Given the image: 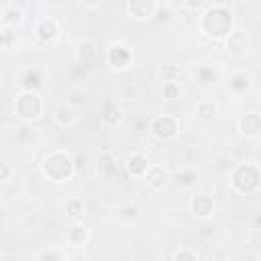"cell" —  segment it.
Masks as SVG:
<instances>
[{
    "instance_id": "cell-7",
    "label": "cell",
    "mask_w": 261,
    "mask_h": 261,
    "mask_svg": "<svg viewBox=\"0 0 261 261\" xmlns=\"http://www.w3.org/2000/svg\"><path fill=\"white\" fill-rule=\"evenodd\" d=\"M35 33H37V37H39L41 41H45V43L53 41V39L59 35V22H57V18H53V16H43V18H39L37 24H35Z\"/></svg>"
},
{
    "instance_id": "cell-5",
    "label": "cell",
    "mask_w": 261,
    "mask_h": 261,
    "mask_svg": "<svg viewBox=\"0 0 261 261\" xmlns=\"http://www.w3.org/2000/svg\"><path fill=\"white\" fill-rule=\"evenodd\" d=\"M177 130H179V122H177V118L171 116V114H159V116H155V118L151 120V133H153L157 139H161V141L173 139V137L177 135Z\"/></svg>"
},
{
    "instance_id": "cell-10",
    "label": "cell",
    "mask_w": 261,
    "mask_h": 261,
    "mask_svg": "<svg viewBox=\"0 0 261 261\" xmlns=\"http://www.w3.org/2000/svg\"><path fill=\"white\" fill-rule=\"evenodd\" d=\"M167 179H169V173H167L163 167H159V165L149 167V171L145 173V184H147L149 190H153V192L161 190V188L167 184Z\"/></svg>"
},
{
    "instance_id": "cell-3",
    "label": "cell",
    "mask_w": 261,
    "mask_h": 261,
    "mask_svg": "<svg viewBox=\"0 0 261 261\" xmlns=\"http://www.w3.org/2000/svg\"><path fill=\"white\" fill-rule=\"evenodd\" d=\"M230 186L239 194H251L259 186V169L253 163H243L237 165L230 173Z\"/></svg>"
},
{
    "instance_id": "cell-26",
    "label": "cell",
    "mask_w": 261,
    "mask_h": 261,
    "mask_svg": "<svg viewBox=\"0 0 261 261\" xmlns=\"http://www.w3.org/2000/svg\"><path fill=\"white\" fill-rule=\"evenodd\" d=\"M4 37H6V33H4V31H2V29H0V47H2V45H4V43H6V41H4Z\"/></svg>"
},
{
    "instance_id": "cell-11",
    "label": "cell",
    "mask_w": 261,
    "mask_h": 261,
    "mask_svg": "<svg viewBox=\"0 0 261 261\" xmlns=\"http://www.w3.org/2000/svg\"><path fill=\"white\" fill-rule=\"evenodd\" d=\"M159 2H151V0H135L128 4V12L135 18H153L155 10H157Z\"/></svg>"
},
{
    "instance_id": "cell-9",
    "label": "cell",
    "mask_w": 261,
    "mask_h": 261,
    "mask_svg": "<svg viewBox=\"0 0 261 261\" xmlns=\"http://www.w3.org/2000/svg\"><path fill=\"white\" fill-rule=\"evenodd\" d=\"M151 163L149 159L143 155V153H133L126 161V171L133 175V177H145V173L149 171Z\"/></svg>"
},
{
    "instance_id": "cell-14",
    "label": "cell",
    "mask_w": 261,
    "mask_h": 261,
    "mask_svg": "<svg viewBox=\"0 0 261 261\" xmlns=\"http://www.w3.org/2000/svg\"><path fill=\"white\" fill-rule=\"evenodd\" d=\"M22 18H24V12H22V8H20L18 4L10 2V4L4 6V10H2V22H4V24L16 27V24L22 22Z\"/></svg>"
},
{
    "instance_id": "cell-13",
    "label": "cell",
    "mask_w": 261,
    "mask_h": 261,
    "mask_svg": "<svg viewBox=\"0 0 261 261\" xmlns=\"http://www.w3.org/2000/svg\"><path fill=\"white\" fill-rule=\"evenodd\" d=\"M241 133L245 137H257L259 130H261V118L257 112H247L243 118H241Z\"/></svg>"
},
{
    "instance_id": "cell-4",
    "label": "cell",
    "mask_w": 261,
    "mask_h": 261,
    "mask_svg": "<svg viewBox=\"0 0 261 261\" xmlns=\"http://www.w3.org/2000/svg\"><path fill=\"white\" fill-rule=\"evenodd\" d=\"M14 110L20 118L24 120H35L39 118V114L43 112V100L37 92H29V90H22L14 102Z\"/></svg>"
},
{
    "instance_id": "cell-22",
    "label": "cell",
    "mask_w": 261,
    "mask_h": 261,
    "mask_svg": "<svg viewBox=\"0 0 261 261\" xmlns=\"http://www.w3.org/2000/svg\"><path fill=\"white\" fill-rule=\"evenodd\" d=\"M24 90H29V92H35V88H39L41 86V75H39V71L37 69H29L27 73H24Z\"/></svg>"
},
{
    "instance_id": "cell-6",
    "label": "cell",
    "mask_w": 261,
    "mask_h": 261,
    "mask_svg": "<svg viewBox=\"0 0 261 261\" xmlns=\"http://www.w3.org/2000/svg\"><path fill=\"white\" fill-rule=\"evenodd\" d=\"M214 208H216V204L208 194H196L190 202V210L198 218H210L214 214Z\"/></svg>"
},
{
    "instance_id": "cell-8",
    "label": "cell",
    "mask_w": 261,
    "mask_h": 261,
    "mask_svg": "<svg viewBox=\"0 0 261 261\" xmlns=\"http://www.w3.org/2000/svg\"><path fill=\"white\" fill-rule=\"evenodd\" d=\"M106 57H108V63L112 69H124L130 63V51L124 45H112L108 49Z\"/></svg>"
},
{
    "instance_id": "cell-2",
    "label": "cell",
    "mask_w": 261,
    "mask_h": 261,
    "mask_svg": "<svg viewBox=\"0 0 261 261\" xmlns=\"http://www.w3.org/2000/svg\"><path fill=\"white\" fill-rule=\"evenodd\" d=\"M43 173L53 181H67L73 175V159L67 151H53L41 163Z\"/></svg>"
},
{
    "instance_id": "cell-20",
    "label": "cell",
    "mask_w": 261,
    "mask_h": 261,
    "mask_svg": "<svg viewBox=\"0 0 261 261\" xmlns=\"http://www.w3.org/2000/svg\"><path fill=\"white\" fill-rule=\"evenodd\" d=\"M82 210H84V204L80 198H71L65 202V216L71 218V220H77L82 216Z\"/></svg>"
},
{
    "instance_id": "cell-15",
    "label": "cell",
    "mask_w": 261,
    "mask_h": 261,
    "mask_svg": "<svg viewBox=\"0 0 261 261\" xmlns=\"http://www.w3.org/2000/svg\"><path fill=\"white\" fill-rule=\"evenodd\" d=\"M67 241H69V245H73V247H82V245H86L88 243V239H90V232H88V228L84 226V224H73L69 230H67Z\"/></svg>"
},
{
    "instance_id": "cell-12",
    "label": "cell",
    "mask_w": 261,
    "mask_h": 261,
    "mask_svg": "<svg viewBox=\"0 0 261 261\" xmlns=\"http://www.w3.org/2000/svg\"><path fill=\"white\" fill-rule=\"evenodd\" d=\"M249 45H251L249 37L245 33H241V31H232L226 37V49L230 53H245V51H249Z\"/></svg>"
},
{
    "instance_id": "cell-17",
    "label": "cell",
    "mask_w": 261,
    "mask_h": 261,
    "mask_svg": "<svg viewBox=\"0 0 261 261\" xmlns=\"http://www.w3.org/2000/svg\"><path fill=\"white\" fill-rule=\"evenodd\" d=\"M120 118H122V110H120V106H118L116 102H108V104L104 106V114H102L104 124L114 126V124L120 122Z\"/></svg>"
},
{
    "instance_id": "cell-1",
    "label": "cell",
    "mask_w": 261,
    "mask_h": 261,
    "mask_svg": "<svg viewBox=\"0 0 261 261\" xmlns=\"http://www.w3.org/2000/svg\"><path fill=\"white\" fill-rule=\"evenodd\" d=\"M200 27L208 37H214V39L228 37L232 33V12L224 4H212L202 14Z\"/></svg>"
},
{
    "instance_id": "cell-24",
    "label": "cell",
    "mask_w": 261,
    "mask_h": 261,
    "mask_svg": "<svg viewBox=\"0 0 261 261\" xmlns=\"http://www.w3.org/2000/svg\"><path fill=\"white\" fill-rule=\"evenodd\" d=\"M173 261H198V255H196L192 249L181 247V249H177V251L173 253Z\"/></svg>"
},
{
    "instance_id": "cell-16",
    "label": "cell",
    "mask_w": 261,
    "mask_h": 261,
    "mask_svg": "<svg viewBox=\"0 0 261 261\" xmlns=\"http://www.w3.org/2000/svg\"><path fill=\"white\" fill-rule=\"evenodd\" d=\"M228 88H230L234 94H245V92L251 88V77H249V73H245V71L232 73L230 80H228Z\"/></svg>"
},
{
    "instance_id": "cell-25",
    "label": "cell",
    "mask_w": 261,
    "mask_h": 261,
    "mask_svg": "<svg viewBox=\"0 0 261 261\" xmlns=\"http://www.w3.org/2000/svg\"><path fill=\"white\" fill-rule=\"evenodd\" d=\"M12 177V167L6 161H0V181H8Z\"/></svg>"
},
{
    "instance_id": "cell-23",
    "label": "cell",
    "mask_w": 261,
    "mask_h": 261,
    "mask_svg": "<svg viewBox=\"0 0 261 261\" xmlns=\"http://www.w3.org/2000/svg\"><path fill=\"white\" fill-rule=\"evenodd\" d=\"M161 92H163V98L165 100H177L179 94H181V88H179L177 82H165Z\"/></svg>"
},
{
    "instance_id": "cell-19",
    "label": "cell",
    "mask_w": 261,
    "mask_h": 261,
    "mask_svg": "<svg viewBox=\"0 0 261 261\" xmlns=\"http://www.w3.org/2000/svg\"><path fill=\"white\" fill-rule=\"evenodd\" d=\"M116 169V157L110 153V151H102L98 155V171L100 173H112Z\"/></svg>"
},
{
    "instance_id": "cell-21",
    "label": "cell",
    "mask_w": 261,
    "mask_h": 261,
    "mask_svg": "<svg viewBox=\"0 0 261 261\" xmlns=\"http://www.w3.org/2000/svg\"><path fill=\"white\" fill-rule=\"evenodd\" d=\"M55 120H57L59 126H69V124L75 120V112H73L69 106H61V108L57 110V114H55Z\"/></svg>"
},
{
    "instance_id": "cell-18",
    "label": "cell",
    "mask_w": 261,
    "mask_h": 261,
    "mask_svg": "<svg viewBox=\"0 0 261 261\" xmlns=\"http://www.w3.org/2000/svg\"><path fill=\"white\" fill-rule=\"evenodd\" d=\"M216 112H218V108H216V104L212 100H200L196 104V116L200 120H212L216 116Z\"/></svg>"
}]
</instances>
